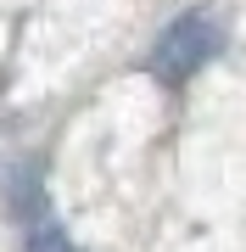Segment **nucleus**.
I'll return each mask as SVG.
<instances>
[{"instance_id":"obj_1","label":"nucleus","mask_w":246,"mask_h":252,"mask_svg":"<svg viewBox=\"0 0 246 252\" xmlns=\"http://www.w3.org/2000/svg\"><path fill=\"white\" fill-rule=\"evenodd\" d=\"M219 23H213V11H179L163 34H157V51H151V73L163 84H185L196 67L213 62V51H219Z\"/></svg>"},{"instance_id":"obj_2","label":"nucleus","mask_w":246,"mask_h":252,"mask_svg":"<svg viewBox=\"0 0 246 252\" xmlns=\"http://www.w3.org/2000/svg\"><path fill=\"white\" fill-rule=\"evenodd\" d=\"M23 252H79V247H73V235L56 224L51 213H39L34 224H28V241H23Z\"/></svg>"}]
</instances>
